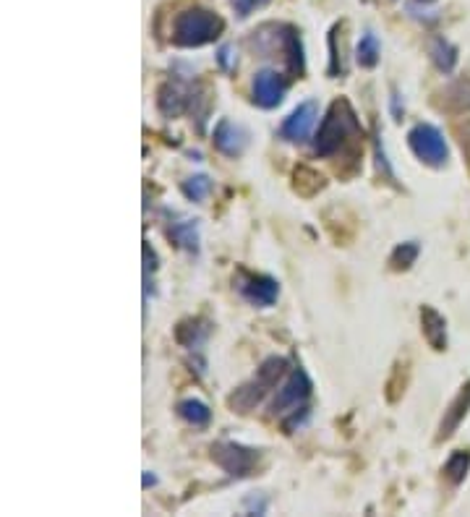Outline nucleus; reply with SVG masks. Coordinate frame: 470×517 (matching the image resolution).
I'll return each mask as SVG.
<instances>
[{"mask_svg":"<svg viewBox=\"0 0 470 517\" xmlns=\"http://www.w3.org/2000/svg\"><path fill=\"white\" fill-rule=\"evenodd\" d=\"M249 131L241 126V123L230 121V118H222L220 123L215 126V134H212V141H215V147L220 155L225 157H241L249 147Z\"/></svg>","mask_w":470,"mask_h":517,"instance_id":"12","label":"nucleus"},{"mask_svg":"<svg viewBox=\"0 0 470 517\" xmlns=\"http://www.w3.org/2000/svg\"><path fill=\"white\" fill-rule=\"evenodd\" d=\"M418 254H421V243L418 241L400 243V246H395V251H392L390 267L395 269V272H405V269H410L416 264Z\"/></svg>","mask_w":470,"mask_h":517,"instance_id":"23","label":"nucleus"},{"mask_svg":"<svg viewBox=\"0 0 470 517\" xmlns=\"http://www.w3.org/2000/svg\"><path fill=\"white\" fill-rule=\"evenodd\" d=\"M311 390H314V384H311L306 369L293 366V369L288 371V376L282 379L280 387L275 390V397H272V403H269V416H293V421L285 423V429L290 431L293 429V423L298 421V413H309L306 403H309Z\"/></svg>","mask_w":470,"mask_h":517,"instance_id":"4","label":"nucleus"},{"mask_svg":"<svg viewBox=\"0 0 470 517\" xmlns=\"http://www.w3.org/2000/svg\"><path fill=\"white\" fill-rule=\"evenodd\" d=\"M196 102H199V92L194 87H186L181 81H165L160 89H157V110H160L165 118H178L183 113L196 115Z\"/></svg>","mask_w":470,"mask_h":517,"instance_id":"9","label":"nucleus"},{"mask_svg":"<svg viewBox=\"0 0 470 517\" xmlns=\"http://www.w3.org/2000/svg\"><path fill=\"white\" fill-rule=\"evenodd\" d=\"M225 32V21L209 11V8H186L175 16L173 24V42L178 47H204L209 42L220 40V34Z\"/></svg>","mask_w":470,"mask_h":517,"instance_id":"3","label":"nucleus"},{"mask_svg":"<svg viewBox=\"0 0 470 517\" xmlns=\"http://www.w3.org/2000/svg\"><path fill=\"white\" fill-rule=\"evenodd\" d=\"M269 0H230V6H233V11L241 19H246V16H251L254 11H259V8L267 6Z\"/></svg>","mask_w":470,"mask_h":517,"instance_id":"25","label":"nucleus"},{"mask_svg":"<svg viewBox=\"0 0 470 517\" xmlns=\"http://www.w3.org/2000/svg\"><path fill=\"white\" fill-rule=\"evenodd\" d=\"M168 235L178 249L188 251V254H199V249H202V246H199V243H202V238H199V220L181 217V220L170 222Z\"/></svg>","mask_w":470,"mask_h":517,"instance_id":"15","label":"nucleus"},{"mask_svg":"<svg viewBox=\"0 0 470 517\" xmlns=\"http://www.w3.org/2000/svg\"><path fill=\"white\" fill-rule=\"evenodd\" d=\"M175 413H178V418H183L188 426H194V429H207L209 423H212V410H209V405L204 403V400H199V397H186V400H181L178 408H175Z\"/></svg>","mask_w":470,"mask_h":517,"instance_id":"17","label":"nucleus"},{"mask_svg":"<svg viewBox=\"0 0 470 517\" xmlns=\"http://www.w3.org/2000/svg\"><path fill=\"white\" fill-rule=\"evenodd\" d=\"M235 47L233 45H222L220 50H217V66L222 68V71H233L235 68Z\"/></svg>","mask_w":470,"mask_h":517,"instance_id":"26","label":"nucleus"},{"mask_svg":"<svg viewBox=\"0 0 470 517\" xmlns=\"http://www.w3.org/2000/svg\"><path fill=\"white\" fill-rule=\"evenodd\" d=\"M468 470H470V452L457 450L447 457V463H444L442 473L452 486H460L465 481V476H468Z\"/></svg>","mask_w":470,"mask_h":517,"instance_id":"21","label":"nucleus"},{"mask_svg":"<svg viewBox=\"0 0 470 517\" xmlns=\"http://www.w3.org/2000/svg\"><path fill=\"white\" fill-rule=\"evenodd\" d=\"M293 188H296L298 194L301 196H309V183L311 186L316 188V194H319V191H322L324 188V175H319L316 173V170H311L309 165H301V168H296V173H293Z\"/></svg>","mask_w":470,"mask_h":517,"instance_id":"24","label":"nucleus"},{"mask_svg":"<svg viewBox=\"0 0 470 517\" xmlns=\"http://www.w3.org/2000/svg\"><path fill=\"white\" fill-rule=\"evenodd\" d=\"M209 332H212V327H209L207 319H186V322H181L178 329H175V340H178L183 348L199 353V350L204 348V343L209 340Z\"/></svg>","mask_w":470,"mask_h":517,"instance_id":"16","label":"nucleus"},{"mask_svg":"<svg viewBox=\"0 0 470 517\" xmlns=\"http://www.w3.org/2000/svg\"><path fill=\"white\" fill-rule=\"evenodd\" d=\"M272 27H275V34H267V27L259 29V32L269 40V45H256V50H259L262 55H272L280 50L282 61H285V66H288V74L301 79L303 71H306L301 32H298L296 27H288V24H272Z\"/></svg>","mask_w":470,"mask_h":517,"instance_id":"6","label":"nucleus"},{"mask_svg":"<svg viewBox=\"0 0 470 517\" xmlns=\"http://www.w3.org/2000/svg\"><path fill=\"white\" fill-rule=\"evenodd\" d=\"M408 147L410 152L429 168H444L450 162V144L444 134L431 123H416L408 131Z\"/></svg>","mask_w":470,"mask_h":517,"instance_id":"7","label":"nucleus"},{"mask_svg":"<svg viewBox=\"0 0 470 517\" xmlns=\"http://www.w3.org/2000/svg\"><path fill=\"white\" fill-rule=\"evenodd\" d=\"M316 121H319V105H316L314 100L301 102V105L282 121L280 139H285L288 144H303V141H309Z\"/></svg>","mask_w":470,"mask_h":517,"instance_id":"11","label":"nucleus"},{"mask_svg":"<svg viewBox=\"0 0 470 517\" xmlns=\"http://www.w3.org/2000/svg\"><path fill=\"white\" fill-rule=\"evenodd\" d=\"M382 61V45L374 32H363L356 45V63L361 68H376Z\"/></svg>","mask_w":470,"mask_h":517,"instance_id":"20","label":"nucleus"},{"mask_svg":"<svg viewBox=\"0 0 470 517\" xmlns=\"http://www.w3.org/2000/svg\"><path fill=\"white\" fill-rule=\"evenodd\" d=\"M157 484V476H152V470H144V481H141V486L144 489H149V486Z\"/></svg>","mask_w":470,"mask_h":517,"instance_id":"28","label":"nucleus"},{"mask_svg":"<svg viewBox=\"0 0 470 517\" xmlns=\"http://www.w3.org/2000/svg\"><path fill=\"white\" fill-rule=\"evenodd\" d=\"M442 110L450 113H468L470 110V81H452L450 87L442 92Z\"/></svg>","mask_w":470,"mask_h":517,"instance_id":"18","label":"nucleus"},{"mask_svg":"<svg viewBox=\"0 0 470 517\" xmlns=\"http://www.w3.org/2000/svg\"><path fill=\"white\" fill-rule=\"evenodd\" d=\"M212 188H215L212 178H209V175H202V173L191 175V178H186V181L181 183L183 196H186L188 202H194V204H204V199L212 194Z\"/></svg>","mask_w":470,"mask_h":517,"instance_id":"22","label":"nucleus"},{"mask_svg":"<svg viewBox=\"0 0 470 517\" xmlns=\"http://www.w3.org/2000/svg\"><path fill=\"white\" fill-rule=\"evenodd\" d=\"M421 332L423 340L437 350V353L447 350V319L434 306H429V303L421 306Z\"/></svg>","mask_w":470,"mask_h":517,"instance_id":"14","label":"nucleus"},{"mask_svg":"<svg viewBox=\"0 0 470 517\" xmlns=\"http://www.w3.org/2000/svg\"><path fill=\"white\" fill-rule=\"evenodd\" d=\"M470 413V379L460 387V392L455 395V400L450 403V408L444 410V418L439 423V434H437V442H444V439H450L463 421L468 418Z\"/></svg>","mask_w":470,"mask_h":517,"instance_id":"13","label":"nucleus"},{"mask_svg":"<svg viewBox=\"0 0 470 517\" xmlns=\"http://www.w3.org/2000/svg\"><path fill=\"white\" fill-rule=\"evenodd\" d=\"M288 369H290L288 358H282V356L267 358V361L259 366L254 379L241 384V387L228 397L230 410H233V413H241V416L251 413V410H254L256 405L262 403L264 397L269 395V392L275 390V387H280V382L285 379Z\"/></svg>","mask_w":470,"mask_h":517,"instance_id":"2","label":"nucleus"},{"mask_svg":"<svg viewBox=\"0 0 470 517\" xmlns=\"http://www.w3.org/2000/svg\"><path fill=\"white\" fill-rule=\"evenodd\" d=\"M363 128L356 110L345 97L335 100L324 113L319 131L314 136V155L324 160H335L340 155L356 157L361 152Z\"/></svg>","mask_w":470,"mask_h":517,"instance_id":"1","label":"nucleus"},{"mask_svg":"<svg viewBox=\"0 0 470 517\" xmlns=\"http://www.w3.org/2000/svg\"><path fill=\"white\" fill-rule=\"evenodd\" d=\"M235 288L246 303L254 309H269L280 298V282L269 275H254V272H238Z\"/></svg>","mask_w":470,"mask_h":517,"instance_id":"8","label":"nucleus"},{"mask_svg":"<svg viewBox=\"0 0 470 517\" xmlns=\"http://www.w3.org/2000/svg\"><path fill=\"white\" fill-rule=\"evenodd\" d=\"M429 55L434 66L442 71V74H452L457 66V47L452 45L450 40H444V37H434L429 45Z\"/></svg>","mask_w":470,"mask_h":517,"instance_id":"19","label":"nucleus"},{"mask_svg":"<svg viewBox=\"0 0 470 517\" xmlns=\"http://www.w3.org/2000/svg\"><path fill=\"white\" fill-rule=\"evenodd\" d=\"M288 79L275 71V68H262L256 71L254 81H251V97H254V105L264 110H272L277 105H282L285 94H288Z\"/></svg>","mask_w":470,"mask_h":517,"instance_id":"10","label":"nucleus"},{"mask_svg":"<svg viewBox=\"0 0 470 517\" xmlns=\"http://www.w3.org/2000/svg\"><path fill=\"white\" fill-rule=\"evenodd\" d=\"M246 510L254 512V515H264L267 512V502H256V499H246Z\"/></svg>","mask_w":470,"mask_h":517,"instance_id":"27","label":"nucleus"},{"mask_svg":"<svg viewBox=\"0 0 470 517\" xmlns=\"http://www.w3.org/2000/svg\"><path fill=\"white\" fill-rule=\"evenodd\" d=\"M209 455H212V463L225 473V476L241 481V478L254 476L259 463H262V450H254V447H246L241 442H230V439H222L209 447Z\"/></svg>","mask_w":470,"mask_h":517,"instance_id":"5","label":"nucleus"}]
</instances>
